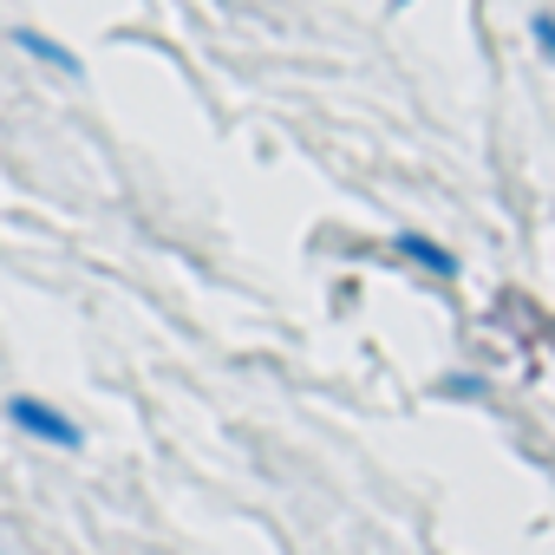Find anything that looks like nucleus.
<instances>
[{"label": "nucleus", "mask_w": 555, "mask_h": 555, "mask_svg": "<svg viewBox=\"0 0 555 555\" xmlns=\"http://www.w3.org/2000/svg\"><path fill=\"white\" fill-rule=\"evenodd\" d=\"M0 418H8L21 438H34V444H53V451H86V425L79 418H66L53 399H40V392H8L0 399Z\"/></svg>", "instance_id": "f257e3e1"}, {"label": "nucleus", "mask_w": 555, "mask_h": 555, "mask_svg": "<svg viewBox=\"0 0 555 555\" xmlns=\"http://www.w3.org/2000/svg\"><path fill=\"white\" fill-rule=\"evenodd\" d=\"M392 248L405 255V261H418L425 274H438V282H457V274H464V261L444 248V242H431V235H418V229H399L392 235Z\"/></svg>", "instance_id": "f03ea898"}, {"label": "nucleus", "mask_w": 555, "mask_h": 555, "mask_svg": "<svg viewBox=\"0 0 555 555\" xmlns=\"http://www.w3.org/2000/svg\"><path fill=\"white\" fill-rule=\"evenodd\" d=\"M14 47H21L27 60H40V66H60L66 79H79V73H86V60H79L73 47H60L53 34H40V27H14Z\"/></svg>", "instance_id": "7ed1b4c3"}, {"label": "nucleus", "mask_w": 555, "mask_h": 555, "mask_svg": "<svg viewBox=\"0 0 555 555\" xmlns=\"http://www.w3.org/2000/svg\"><path fill=\"white\" fill-rule=\"evenodd\" d=\"M438 399H490V386L477 373H444L438 379Z\"/></svg>", "instance_id": "20e7f679"}, {"label": "nucleus", "mask_w": 555, "mask_h": 555, "mask_svg": "<svg viewBox=\"0 0 555 555\" xmlns=\"http://www.w3.org/2000/svg\"><path fill=\"white\" fill-rule=\"evenodd\" d=\"M529 40H535V53L555 66V14H535V21H529Z\"/></svg>", "instance_id": "39448f33"}, {"label": "nucleus", "mask_w": 555, "mask_h": 555, "mask_svg": "<svg viewBox=\"0 0 555 555\" xmlns=\"http://www.w3.org/2000/svg\"><path fill=\"white\" fill-rule=\"evenodd\" d=\"M392 8H412V0H392Z\"/></svg>", "instance_id": "423d86ee"}]
</instances>
